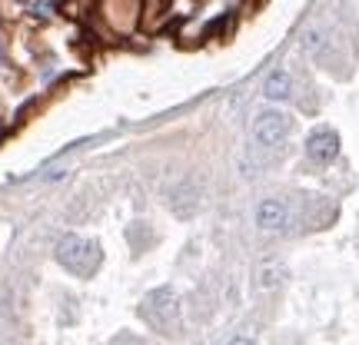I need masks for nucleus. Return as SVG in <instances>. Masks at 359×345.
Masks as SVG:
<instances>
[{
    "label": "nucleus",
    "instance_id": "7",
    "mask_svg": "<svg viewBox=\"0 0 359 345\" xmlns=\"http://www.w3.org/2000/svg\"><path fill=\"white\" fill-rule=\"evenodd\" d=\"M263 93H266V100H286V97H293V77L286 73V70H273L263 83Z\"/></svg>",
    "mask_w": 359,
    "mask_h": 345
},
{
    "label": "nucleus",
    "instance_id": "8",
    "mask_svg": "<svg viewBox=\"0 0 359 345\" xmlns=\"http://www.w3.org/2000/svg\"><path fill=\"white\" fill-rule=\"evenodd\" d=\"M303 47H306L316 60H323V53L330 50V34L320 30V27H313V30H306V37H303Z\"/></svg>",
    "mask_w": 359,
    "mask_h": 345
},
{
    "label": "nucleus",
    "instance_id": "10",
    "mask_svg": "<svg viewBox=\"0 0 359 345\" xmlns=\"http://www.w3.org/2000/svg\"><path fill=\"white\" fill-rule=\"evenodd\" d=\"M116 345H127V342H116ZM130 345H133V342H130Z\"/></svg>",
    "mask_w": 359,
    "mask_h": 345
},
{
    "label": "nucleus",
    "instance_id": "6",
    "mask_svg": "<svg viewBox=\"0 0 359 345\" xmlns=\"http://www.w3.org/2000/svg\"><path fill=\"white\" fill-rule=\"evenodd\" d=\"M283 279H286V266L276 262V259H266V262H259L257 269V286L263 293H273V289H280Z\"/></svg>",
    "mask_w": 359,
    "mask_h": 345
},
{
    "label": "nucleus",
    "instance_id": "5",
    "mask_svg": "<svg viewBox=\"0 0 359 345\" xmlns=\"http://www.w3.org/2000/svg\"><path fill=\"white\" fill-rule=\"evenodd\" d=\"M257 226L263 232H276L286 226V206L280 199H263L257 206Z\"/></svg>",
    "mask_w": 359,
    "mask_h": 345
},
{
    "label": "nucleus",
    "instance_id": "2",
    "mask_svg": "<svg viewBox=\"0 0 359 345\" xmlns=\"http://www.w3.org/2000/svg\"><path fill=\"white\" fill-rule=\"evenodd\" d=\"M140 316L150 322V325H156V329H170L173 319L180 316L177 289H173V286H160V289H154V293L143 299Z\"/></svg>",
    "mask_w": 359,
    "mask_h": 345
},
{
    "label": "nucleus",
    "instance_id": "9",
    "mask_svg": "<svg viewBox=\"0 0 359 345\" xmlns=\"http://www.w3.org/2000/svg\"><path fill=\"white\" fill-rule=\"evenodd\" d=\"M230 345H257V342H253L250 335H233V339H230Z\"/></svg>",
    "mask_w": 359,
    "mask_h": 345
},
{
    "label": "nucleus",
    "instance_id": "4",
    "mask_svg": "<svg viewBox=\"0 0 359 345\" xmlns=\"http://www.w3.org/2000/svg\"><path fill=\"white\" fill-rule=\"evenodd\" d=\"M306 156L313 163H320V167L333 163L336 156H339V136H336V129H330V127L313 129L306 136Z\"/></svg>",
    "mask_w": 359,
    "mask_h": 345
},
{
    "label": "nucleus",
    "instance_id": "1",
    "mask_svg": "<svg viewBox=\"0 0 359 345\" xmlns=\"http://www.w3.org/2000/svg\"><path fill=\"white\" fill-rule=\"evenodd\" d=\"M57 262L74 276H93V269L100 266V249L80 236H64L57 246Z\"/></svg>",
    "mask_w": 359,
    "mask_h": 345
},
{
    "label": "nucleus",
    "instance_id": "3",
    "mask_svg": "<svg viewBox=\"0 0 359 345\" xmlns=\"http://www.w3.org/2000/svg\"><path fill=\"white\" fill-rule=\"evenodd\" d=\"M286 133H290V120L280 110H263L253 120V136H257L259 146H276V143L286 140Z\"/></svg>",
    "mask_w": 359,
    "mask_h": 345
}]
</instances>
